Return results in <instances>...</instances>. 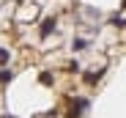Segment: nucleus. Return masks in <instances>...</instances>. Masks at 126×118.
<instances>
[{
    "label": "nucleus",
    "instance_id": "2",
    "mask_svg": "<svg viewBox=\"0 0 126 118\" xmlns=\"http://www.w3.org/2000/svg\"><path fill=\"white\" fill-rule=\"evenodd\" d=\"M55 25H58V19H55V17H47L44 22H41V30H38V33H41V38H47V36L55 30Z\"/></svg>",
    "mask_w": 126,
    "mask_h": 118
},
{
    "label": "nucleus",
    "instance_id": "3",
    "mask_svg": "<svg viewBox=\"0 0 126 118\" xmlns=\"http://www.w3.org/2000/svg\"><path fill=\"white\" fill-rule=\"evenodd\" d=\"M71 50H74V52L88 50V41H85V38H74V41H71Z\"/></svg>",
    "mask_w": 126,
    "mask_h": 118
},
{
    "label": "nucleus",
    "instance_id": "6",
    "mask_svg": "<svg viewBox=\"0 0 126 118\" xmlns=\"http://www.w3.org/2000/svg\"><path fill=\"white\" fill-rule=\"evenodd\" d=\"M38 80L44 83V85H49V83H52V74H49V71H41V77H38Z\"/></svg>",
    "mask_w": 126,
    "mask_h": 118
},
{
    "label": "nucleus",
    "instance_id": "8",
    "mask_svg": "<svg viewBox=\"0 0 126 118\" xmlns=\"http://www.w3.org/2000/svg\"><path fill=\"white\" fill-rule=\"evenodd\" d=\"M11 77H14L11 71H0V83H8V80H11Z\"/></svg>",
    "mask_w": 126,
    "mask_h": 118
},
{
    "label": "nucleus",
    "instance_id": "5",
    "mask_svg": "<svg viewBox=\"0 0 126 118\" xmlns=\"http://www.w3.org/2000/svg\"><path fill=\"white\" fill-rule=\"evenodd\" d=\"M8 58H11V55H8V50L0 47V66H6V63H8Z\"/></svg>",
    "mask_w": 126,
    "mask_h": 118
},
{
    "label": "nucleus",
    "instance_id": "9",
    "mask_svg": "<svg viewBox=\"0 0 126 118\" xmlns=\"http://www.w3.org/2000/svg\"><path fill=\"white\" fill-rule=\"evenodd\" d=\"M123 6H126V0H123Z\"/></svg>",
    "mask_w": 126,
    "mask_h": 118
},
{
    "label": "nucleus",
    "instance_id": "7",
    "mask_svg": "<svg viewBox=\"0 0 126 118\" xmlns=\"http://www.w3.org/2000/svg\"><path fill=\"white\" fill-rule=\"evenodd\" d=\"M112 25H118V28H126V19H123V17H112Z\"/></svg>",
    "mask_w": 126,
    "mask_h": 118
},
{
    "label": "nucleus",
    "instance_id": "1",
    "mask_svg": "<svg viewBox=\"0 0 126 118\" xmlns=\"http://www.w3.org/2000/svg\"><path fill=\"white\" fill-rule=\"evenodd\" d=\"M82 110H88V99H74L69 104V118H82Z\"/></svg>",
    "mask_w": 126,
    "mask_h": 118
},
{
    "label": "nucleus",
    "instance_id": "4",
    "mask_svg": "<svg viewBox=\"0 0 126 118\" xmlns=\"http://www.w3.org/2000/svg\"><path fill=\"white\" fill-rule=\"evenodd\" d=\"M101 74H104V71H88V74H85V83H96Z\"/></svg>",
    "mask_w": 126,
    "mask_h": 118
}]
</instances>
